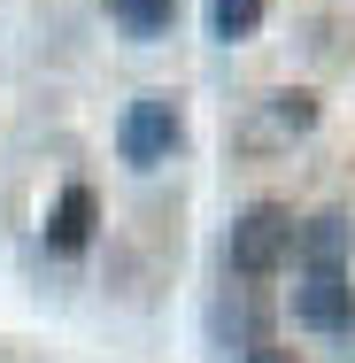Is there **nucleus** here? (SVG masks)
<instances>
[{"label": "nucleus", "mask_w": 355, "mask_h": 363, "mask_svg": "<svg viewBox=\"0 0 355 363\" xmlns=\"http://www.w3.org/2000/svg\"><path fill=\"white\" fill-rule=\"evenodd\" d=\"M293 325H309V333H348L355 325V279L348 271H301V286H293Z\"/></svg>", "instance_id": "nucleus-3"}, {"label": "nucleus", "mask_w": 355, "mask_h": 363, "mask_svg": "<svg viewBox=\"0 0 355 363\" xmlns=\"http://www.w3.org/2000/svg\"><path fill=\"white\" fill-rule=\"evenodd\" d=\"M108 23L124 39H162L178 23V0H108Z\"/></svg>", "instance_id": "nucleus-6"}, {"label": "nucleus", "mask_w": 355, "mask_h": 363, "mask_svg": "<svg viewBox=\"0 0 355 363\" xmlns=\"http://www.w3.org/2000/svg\"><path fill=\"white\" fill-rule=\"evenodd\" d=\"M263 8H271V0H209V39H224V47L255 39V31H263Z\"/></svg>", "instance_id": "nucleus-7"}, {"label": "nucleus", "mask_w": 355, "mask_h": 363, "mask_svg": "<svg viewBox=\"0 0 355 363\" xmlns=\"http://www.w3.org/2000/svg\"><path fill=\"white\" fill-rule=\"evenodd\" d=\"M271 124H278V132H309V124H317V101H309V93H271Z\"/></svg>", "instance_id": "nucleus-8"}, {"label": "nucleus", "mask_w": 355, "mask_h": 363, "mask_svg": "<svg viewBox=\"0 0 355 363\" xmlns=\"http://www.w3.org/2000/svg\"><path fill=\"white\" fill-rule=\"evenodd\" d=\"M293 209L286 201H255L247 217L232 224V240H224V263L240 271V279H271L278 263H293Z\"/></svg>", "instance_id": "nucleus-1"}, {"label": "nucleus", "mask_w": 355, "mask_h": 363, "mask_svg": "<svg viewBox=\"0 0 355 363\" xmlns=\"http://www.w3.org/2000/svg\"><path fill=\"white\" fill-rule=\"evenodd\" d=\"M186 140V116H178V101L170 93H140L124 116H116V155L132 162V170H162L170 155Z\"/></svg>", "instance_id": "nucleus-2"}, {"label": "nucleus", "mask_w": 355, "mask_h": 363, "mask_svg": "<svg viewBox=\"0 0 355 363\" xmlns=\"http://www.w3.org/2000/svg\"><path fill=\"white\" fill-rule=\"evenodd\" d=\"M93 224H101L93 186H62V201H55V217H47V247H55V255H77V247L93 240Z\"/></svg>", "instance_id": "nucleus-5"}, {"label": "nucleus", "mask_w": 355, "mask_h": 363, "mask_svg": "<svg viewBox=\"0 0 355 363\" xmlns=\"http://www.w3.org/2000/svg\"><path fill=\"white\" fill-rule=\"evenodd\" d=\"M348 255H355V224L340 217V209L293 224V263H301V271H348Z\"/></svg>", "instance_id": "nucleus-4"}, {"label": "nucleus", "mask_w": 355, "mask_h": 363, "mask_svg": "<svg viewBox=\"0 0 355 363\" xmlns=\"http://www.w3.org/2000/svg\"><path fill=\"white\" fill-rule=\"evenodd\" d=\"M247 363H301L293 348H247Z\"/></svg>", "instance_id": "nucleus-9"}]
</instances>
